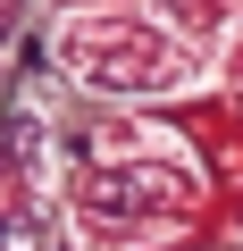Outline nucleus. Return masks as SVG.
<instances>
[{
    "label": "nucleus",
    "mask_w": 243,
    "mask_h": 251,
    "mask_svg": "<svg viewBox=\"0 0 243 251\" xmlns=\"http://www.w3.org/2000/svg\"><path fill=\"white\" fill-rule=\"evenodd\" d=\"M59 67L101 84V92H185L201 84V59L176 25L135 17V9H84L59 25Z\"/></svg>",
    "instance_id": "1"
},
{
    "label": "nucleus",
    "mask_w": 243,
    "mask_h": 251,
    "mask_svg": "<svg viewBox=\"0 0 243 251\" xmlns=\"http://www.w3.org/2000/svg\"><path fill=\"white\" fill-rule=\"evenodd\" d=\"M151 17H160V25H176L185 42H218V34L235 25V0H160Z\"/></svg>",
    "instance_id": "2"
}]
</instances>
